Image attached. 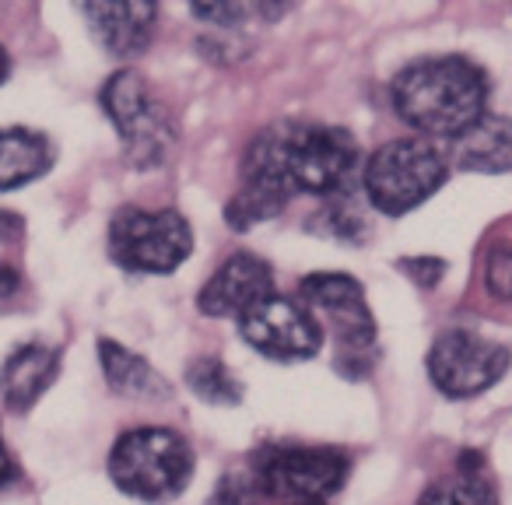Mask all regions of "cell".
I'll list each match as a JSON object with an SVG mask.
<instances>
[{
	"label": "cell",
	"instance_id": "ac0fdd59",
	"mask_svg": "<svg viewBox=\"0 0 512 505\" xmlns=\"http://www.w3.org/2000/svg\"><path fill=\"white\" fill-rule=\"evenodd\" d=\"M186 386L207 404H239L242 400L239 379L228 372V365L221 358H197L186 369Z\"/></svg>",
	"mask_w": 512,
	"mask_h": 505
},
{
	"label": "cell",
	"instance_id": "4316f807",
	"mask_svg": "<svg viewBox=\"0 0 512 505\" xmlns=\"http://www.w3.org/2000/svg\"><path fill=\"white\" fill-rule=\"evenodd\" d=\"M281 505H323V502H281Z\"/></svg>",
	"mask_w": 512,
	"mask_h": 505
},
{
	"label": "cell",
	"instance_id": "7a4b0ae2",
	"mask_svg": "<svg viewBox=\"0 0 512 505\" xmlns=\"http://www.w3.org/2000/svg\"><path fill=\"white\" fill-rule=\"evenodd\" d=\"M393 109L425 137L453 141L488 106V74L467 57H428L393 78Z\"/></svg>",
	"mask_w": 512,
	"mask_h": 505
},
{
	"label": "cell",
	"instance_id": "e0dca14e",
	"mask_svg": "<svg viewBox=\"0 0 512 505\" xmlns=\"http://www.w3.org/2000/svg\"><path fill=\"white\" fill-rule=\"evenodd\" d=\"M418 505H498L495 484L484 474V460L477 449H467L456 460V474H446L425 488Z\"/></svg>",
	"mask_w": 512,
	"mask_h": 505
},
{
	"label": "cell",
	"instance_id": "5b68a950",
	"mask_svg": "<svg viewBox=\"0 0 512 505\" xmlns=\"http://www.w3.org/2000/svg\"><path fill=\"white\" fill-rule=\"evenodd\" d=\"M449 158L425 137H397L372 151L365 165V193L383 214H407L442 190Z\"/></svg>",
	"mask_w": 512,
	"mask_h": 505
},
{
	"label": "cell",
	"instance_id": "4fadbf2b",
	"mask_svg": "<svg viewBox=\"0 0 512 505\" xmlns=\"http://www.w3.org/2000/svg\"><path fill=\"white\" fill-rule=\"evenodd\" d=\"M92 36L102 50L120 60L141 57L155 32V8L151 4H81Z\"/></svg>",
	"mask_w": 512,
	"mask_h": 505
},
{
	"label": "cell",
	"instance_id": "d6986e66",
	"mask_svg": "<svg viewBox=\"0 0 512 505\" xmlns=\"http://www.w3.org/2000/svg\"><path fill=\"white\" fill-rule=\"evenodd\" d=\"M484 288L512 306V239H495L484 253Z\"/></svg>",
	"mask_w": 512,
	"mask_h": 505
},
{
	"label": "cell",
	"instance_id": "6da1fadb",
	"mask_svg": "<svg viewBox=\"0 0 512 505\" xmlns=\"http://www.w3.org/2000/svg\"><path fill=\"white\" fill-rule=\"evenodd\" d=\"M355 155V141L341 127L274 123L249 141L242 158V186L225 207L228 225L246 232L281 214L299 193L334 197L348 186Z\"/></svg>",
	"mask_w": 512,
	"mask_h": 505
},
{
	"label": "cell",
	"instance_id": "8fae6325",
	"mask_svg": "<svg viewBox=\"0 0 512 505\" xmlns=\"http://www.w3.org/2000/svg\"><path fill=\"white\" fill-rule=\"evenodd\" d=\"M274 292V271L267 260L253 257V253H235L214 271V278L200 292V313L207 316H246L253 306L271 299Z\"/></svg>",
	"mask_w": 512,
	"mask_h": 505
},
{
	"label": "cell",
	"instance_id": "9c48e42d",
	"mask_svg": "<svg viewBox=\"0 0 512 505\" xmlns=\"http://www.w3.org/2000/svg\"><path fill=\"white\" fill-rule=\"evenodd\" d=\"M509 348L470 330H446L428 348V376L446 397H477L509 372Z\"/></svg>",
	"mask_w": 512,
	"mask_h": 505
},
{
	"label": "cell",
	"instance_id": "277c9868",
	"mask_svg": "<svg viewBox=\"0 0 512 505\" xmlns=\"http://www.w3.org/2000/svg\"><path fill=\"white\" fill-rule=\"evenodd\" d=\"M348 456L334 446L267 442L249 453V477L267 502H327L348 477Z\"/></svg>",
	"mask_w": 512,
	"mask_h": 505
},
{
	"label": "cell",
	"instance_id": "3957f363",
	"mask_svg": "<svg viewBox=\"0 0 512 505\" xmlns=\"http://www.w3.org/2000/svg\"><path fill=\"white\" fill-rule=\"evenodd\" d=\"M109 477L123 495L165 502L190 484L193 449L172 428H130L109 453Z\"/></svg>",
	"mask_w": 512,
	"mask_h": 505
},
{
	"label": "cell",
	"instance_id": "5bb4252c",
	"mask_svg": "<svg viewBox=\"0 0 512 505\" xmlns=\"http://www.w3.org/2000/svg\"><path fill=\"white\" fill-rule=\"evenodd\" d=\"M446 158L467 172H512V120L484 113L474 127L449 141Z\"/></svg>",
	"mask_w": 512,
	"mask_h": 505
},
{
	"label": "cell",
	"instance_id": "52a82bcc",
	"mask_svg": "<svg viewBox=\"0 0 512 505\" xmlns=\"http://www.w3.org/2000/svg\"><path fill=\"white\" fill-rule=\"evenodd\" d=\"M193 232L179 211L123 207L109 221V257L134 274H169L190 257Z\"/></svg>",
	"mask_w": 512,
	"mask_h": 505
},
{
	"label": "cell",
	"instance_id": "cb8c5ba5",
	"mask_svg": "<svg viewBox=\"0 0 512 505\" xmlns=\"http://www.w3.org/2000/svg\"><path fill=\"white\" fill-rule=\"evenodd\" d=\"M18 288H22V274H18L8 260H0V299H11Z\"/></svg>",
	"mask_w": 512,
	"mask_h": 505
},
{
	"label": "cell",
	"instance_id": "603a6c76",
	"mask_svg": "<svg viewBox=\"0 0 512 505\" xmlns=\"http://www.w3.org/2000/svg\"><path fill=\"white\" fill-rule=\"evenodd\" d=\"M25 235V221L11 211H0V242H15Z\"/></svg>",
	"mask_w": 512,
	"mask_h": 505
},
{
	"label": "cell",
	"instance_id": "2e32d148",
	"mask_svg": "<svg viewBox=\"0 0 512 505\" xmlns=\"http://www.w3.org/2000/svg\"><path fill=\"white\" fill-rule=\"evenodd\" d=\"M99 362H102V376L113 386L120 397H134V400H162L169 397V383L144 362L141 355H134L123 344L102 337L99 341Z\"/></svg>",
	"mask_w": 512,
	"mask_h": 505
},
{
	"label": "cell",
	"instance_id": "8992f818",
	"mask_svg": "<svg viewBox=\"0 0 512 505\" xmlns=\"http://www.w3.org/2000/svg\"><path fill=\"white\" fill-rule=\"evenodd\" d=\"M99 102L109 120H113L123 151H127V162L134 169H155V165L165 162V155L172 151V141H176V130H172L169 113L151 95L148 81L141 74L130 71V67L116 71L102 85Z\"/></svg>",
	"mask_w": 512,
	"mask_h": 505
},
{
	"label": "cell",
	"instance_id": "7c38bea8",
	"mask_svg": "<svg viewBox=\"0 0 512 505\" xmlns=\"http://www.w3.org/2000/svg\"><path fill=\"white\" fill-rule=\"evenodd\" d=\"M60 376V351L50 344H22L0 365V400L11 414H25Z\"/></svg>",
	"mask_w": 512,
	"mask_h": 505
},
{
	"label": "cell",
	"instance_id": "30bf717a",
	"mask_svg": "<svg viewBox=\"0 0 512 505\" xmlns=\"http://www.w3.org/2000/svg\"><path fill=\"white\" fill-rule=\"evenodd\" d=\"M239 334L260 355L274 362H302L323 348V327L299 302L271 295L246 316H239Z\"/></svg>",
	"mask_w": 512,
	"mask_h": 505
},
{
	"label": "cell",
	"instance_id": "ba28073f",
	"mask_svg": "<svg viewBox=\"0 0 512 505\" xmlns=\"http://www.w3.org/2000/svg\"><path fill=\"white\" fill-rule=\"evenodd\" d=\"M302 299H306L309 313H320L323 323L334 330L337 344H341V365L348 372V365H369V355L376 348V320L369 313L365 292L355 278L348 274H309L302 278Z\"/></svg>",
	"mask_w": 512,
	"mask_h": 505
},
{
	"label": "cell",
	"instance_id": "d4e9b609",
	"mask_svg": "<svg viewBox=\"0 0 512 505\" xmlns=\"http://www.w3.org/2000/svg\"><path fill=\"white\" fill-rule=\"evenodd\" d=\"M18 481V467L11 460L8 446H4V435H0V488H8V484Z\"/></svg>",
	"mask_w": 512,
	"mask_h": 505
},
{
	"label": "cell",
	"instance_id": "7402d4cb",
	"mask_svg": "<svg viewBox=\"0 0 512 505\" xmlns=\"http://www.w3.org/2000/svg\"><path fill=\"white\" fill-rule=\"evenodd\" d=\"M400 271L411 274L418 285H439V278L446 274V264L442 260H432V257H414V260H400Z\"/></svg>",
	"mask_w": 512,
	"mask_h": 505
},
{
	"label": "cell",
	"instance_id": "484cf974",
	"mask_svg": "<svg viewBox=\"0 0 512 505\" xmlns=\"http://www.w3.org/2000/svg\"><path fill=\"white\" fill-rule=\"evenodd\" d=\"M8 74H11V57H8V50L0 46V85L8 81Z\"/></svg>",
	"mask_w": 512,
	"mask_h": 505
},
{
	"label": "cell",
	"instance_id": "44dd1931",
	"mask_svg": "<svg viewBox=\"0 0 512 505\" xmlns=\"http://www.w3.org/2000/svg\"><path fill=\"white\" fill-rule=\"evenodd\" d=\"M260 502H264V495H260V488H256L249 474H225L211 498V505H260Z\"/></svg>",
	"mask_w": 512,
	"mask_h": 505
},
{
	"label": "cell",
	"instance_id": "9a60e30c",
	"mask_svg": "<svg viewBox=\"0 0 512 505\" xmlns=\"http://www.w3.org/2000/svg\"><path fill=\"white\" fill-rule=\"evenodd\" d=\"M53 162H57V148L46 134L29 127L0 130V193L46 176Z\"/></svg>",
	"mask_w": 512,
	"mask_h": 505
},
{
	"label": "cell",
	"instance_id": "ffe728a7",
	"mask_svg": "<svg viewBox=\"0 0 512 505\" xmlns=\"http://www.w3.org/2000/svg\"><path fill=\"white\" fill-rule=\"evenodd\" d=\"M281 11L285 8H264V4H211V8H193V15L218 29H239L249 18H278Z\"/></svg>",
	"mask_w": 512,
	"mask_h": 505
}]
</instances>
